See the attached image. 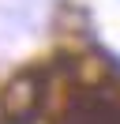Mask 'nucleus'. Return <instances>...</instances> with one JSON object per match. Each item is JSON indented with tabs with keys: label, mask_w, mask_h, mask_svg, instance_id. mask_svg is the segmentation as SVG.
Listing matches in <instances>:
<instances>
[{
	"label": "nucleus",
	"mask_w": 120,
	"mask_h": 124,
	"mask_svg": "<svg viewBox=\"0 0 120 124\" xmlns=\"http://www.w3.org/2000/svg\"><path fill=\"white\" fill-rule=\"evenodd\" d=\"M64 124H120V94H82V98H75Z\"/></svg>",
	"instance_id": "1"
}]
</instances>
